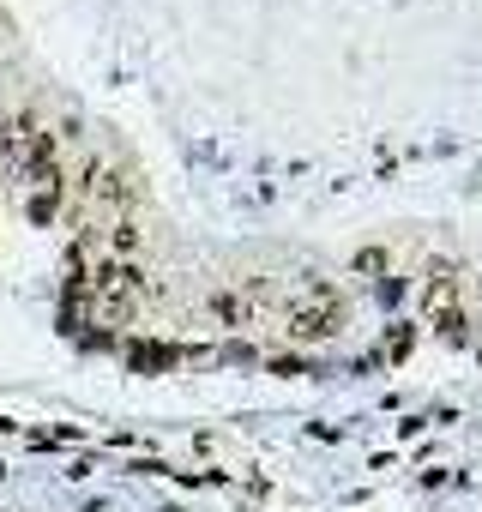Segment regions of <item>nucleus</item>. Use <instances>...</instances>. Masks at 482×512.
Listing matches in <instances>:
<instances>
[{
  "instance_id": "obj_1",
  "label": "nucleus",
  "mask_w": 482,
  "mask_h": 512,
  "mask_svg": "<svg viewBox=\"0 0 482 512\" xmlns=\"http://www.w3.org/2000/svg\"><path fill=\"white\" fill-rule=\"evenodd\" d=\"M344 326V302L332 284H308L296 302H290V332L296 338H332Z\"/></svg>"
}]
</instances>
